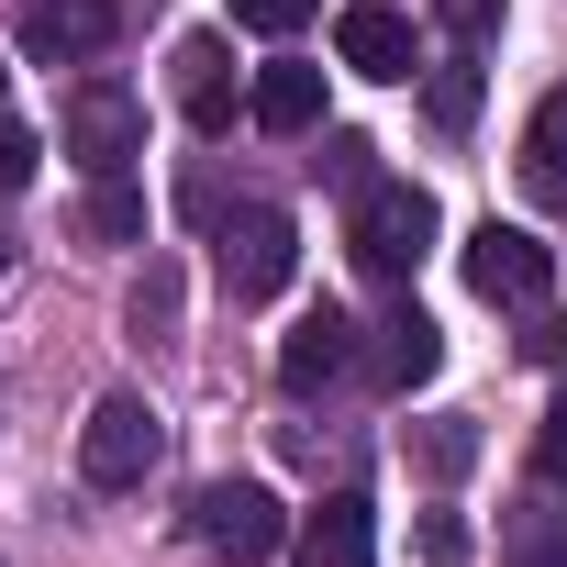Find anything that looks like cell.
Wrapping results in <instances>:
<instances>
[{"label":"cell","mask_w":567,"mask_h":567,"mask_svg":"<svg viewBox=\"0 0 567 567\" xmlns=\"http://www.w3.org/2000/svg\"><path fill=\"white\" fill-rule=\"evenodd\" d=\"M290 556H301V567H379V512H368V489H323V501L301 512Z\"/></svg>","instance_id":"8"},{"label":"cell","mask_w":567,"mask_h":567,"mask_svg":"<svg viewBox=\"0 0 567 567\" xmlns=\"http://www.w3.org/2000/svg\"><path fill=\"white\" fill-rule=\"evenodd\" d=\"M34 156H45V145H34V134H23V123H0V200H12V189H23V178H34Z\"/></svg>","instance_id":"24"},{"label":"cell","mask_w":567,"mask_h":567,"mask_svg":"<svg viewBox=\"0 0 567 567\" xmlns=\"http://www.w3.org/2000/svg\"><path fill=\"white\" fill-rule=\"evenodd\" d=\"M423 112H434L445 134H467V123H478V68H467V56H445V68L423 79Z\"/></svg>","instance_id":"18"},{"label":"cell","mask_w":567,"mask_h":567,"mask_svg":"<svg viewBox=\"0 0 567 567\" xmlns=\"http://www.w3.org/2000/svg\"><path fill=\"white\" fill-rule=\"evenodd\" d=\"M290 267H301V223L278 212V200H245L223 223V290L234 301H278L290 290Z\"/></svg>","instance_id":"4"},{"label":"cell","mask_w":567,"mask_h":567,"mask_svg":"<svg viewBox=\"0 0 567 567\" xmlns=\"http://www.w3.org/2000/svg\"><path fill=\"white\" fill-rule=\"evenodd\" d=\"M112 34H123L112 0H23V45H34L45 68H90Z\"/></svg>","instance_id":"9"},{"label":"cell","mask_w":567,"mask_h":567,"mask_svg":"<svg viewBox=\"0 0 567 567\" xmlns=\"http://www.w3.org/2000/svg\"><path fill=\"white\" fill-rule=\"evenodd\" d=\"M178 112H189L200 134L234 123V45H223V34H178Z\"/></svg>","instance_id":"13"},{"label":"cell","mask_w":567,"mask_h":567,"mask_svg":"<svg viewBox=\"0 0 567 567\" xmlns=\"http://www.w3.org/2000/svg\"><path fill=\"white\" fill-rule=\"evenodd\" d=\"M523 156H534V178H545V189H567V90H545V101H534Z\"/></svg>","instance_id":"17"},{"label":"cell","mask_w":567,"mask_h":567,"mask_svg":"<svg viewBox=\"0 0 567 567\" xmlns=\"http://www.w3.org/2000/svg\"><path fill=\"white\" fill-rule=\"evenodd\" d=\"M245 112H256L267 134H323V68H312V56H267V68L245 79Z\"/></svg>","instance_id":"11"},{"label":"cell","mask_w":567,"mask_h":567,"mask_svg":"<svg viewBox=\"0 0 567 567\" xmlns=\"http://www.w3.org/2000/svg\"><path fill=\"white\" fill-rule=\"evenodd\" d=\"M90 245H145V189H134V167L123 178H90Z\"/></svg>","instance_id":"14"},{"label":"cell","mask_w":567,"mask_h":567,"mask_svg":"<svg viewBox=\"0 0 567 567\" xmlns=\"http://www.w3.org/2000/svg\"><path fill=\"white\" fill-rule=\"evenodd\" d=\"M0 90H12V68H0Z\"/></svg>","instance_id":"27"},{"label":"cell","mask_w":567,"mask_h":567,"mask_svg":"<svg viewBox=\"0 0 567 567\" xmlns=\"http://www.w3.org/2000/svg\"><path fill=\"white\" fill-rule=\"evenodd\" d=\"M368 156H379L368 134H323V178H334V189H368V178H379Z\"/></svg>","instance_id":"21"},{"label":"cell","mask_w":567,"mask_h":567,"mask_svg":"<svg viewBox=\"0 0 567 567\" xmlns=\"http://www.w3.org/2000/svg\"><path fill=\"white\" fill-rule=\"evenodd\" d=\"M357 368H368V346H357L346 312H301L290 334H278V390H290V401H312V390H334Z\"/></svg>","instance_id":"7"},{"label":"cell","mask_w":567,"mask_h":567,"mask_svg":"<svg viewBox=\"0 0 567 567\" xmlns=\"http://www.w3.org/2000/svg\"><path fill=\"white\" fill-rule=\"evenodd\" d=\"M467 290H478V301L534 312V301L556 290V245H534L523 223H478V234H467Z\"/></svg>","instance_id":"6"},{"label":"cell","mask_w":567,"mask_h":567,"mask_svg":"<svg viewBox=\"0 0 567 567\" xmlns=\"http://www.w3.org/2000/svg\"><path fill=\"white\" fill-rule=\"evenodd\" d=\"M156 456H167V423H156L134 390L90 401V423H79V478H90V489H145Z\"/></svg>","instance_id":"3"},{"label":"cell","mask_w":567,"mask_h":567,"mask_svg":"<svg viewBox=\"0 0 567 567\" xmlns=\"http://www.w3.org/2000/svg\"><path fill=\"white\" fill-rule=\"evenodd\" d=\"M0 267H12V234H0Z\"/></svg>","instance_id":"26"},{"label":"cell","mask_w":567,"mask_h":567,"mask_svg":"<svg viewBox=\"0 0 567 567\" xmlns=\"http://www.w3.org/2000/svg\"><path fill=\"white\" fill-rule=\"evenodd\" d=\"M412 545H423V567H467V556H478V534H467L456 512H423V523H412Z\"/></svg>","instance_id":"19"},{"label":"cell","mask_w":567,"mask_h":567,"mask_svg":"<svg viewBox=\"0 0 567 567\" xmlns=\"http://www.w3.org/2000/svg\"><path fill=\"white\" fill-rule=\"evenodd\" d=\"M534 467H545V489H567V379H556V401H545V434H534Z\"/></svg>","instance_id":"22"},{"label":"cell","mask_w":567,"mask_h":567,"mask_svg":"<svg viewBox=\"0 0 567 567\" xmlns=\"http://www.w3.org/2000/svg\"><path fill=\"white\" fill-rule=\"evenodd\" d=\"M167 323H178V278L145 267V290H134V334H167Z\"/></svg>","instance_id":"23"},{"label":"cell","mask_w":567,"mask_h":567,"mask_svg":"<svg viewBox=\"0 0 567 567\" xmlns=\"http://www.w3.org/2000/svg\"><path fill=\"white\" fill-rule=\"evenodd\" d=\"M434 12H445V34H456V45H478V34L501 23V0H434Z\"/></svg>","instance_id":"25"},{"label":"cell","mask_w":567,"mask_h":567,"mask_svg":"<svg viewBox=\"0 0 567 567\" xmlns=\"http://www.w3.org/2000/svg\"><path fill=\"white\" fill-rule=\"evenodd\" d=\"M501 567H567V512L523 501V512L501 523Z\"/></svg>","instance_id":"15"},{"label":"cell","mask_w":567,"mask_h":567,"mask_svg":"<svg viewBox=\"0 0 567 567\" xmlns=\"http://www.w3.org/2000/svg\"><path fill=\"white\" fill-rule=\"evenodd\" d=\"M334 56L357 79H412L423 68V45H412V23L390 12V0H346V12H334Z\"/></svg>","instance_id":"10"},{"label":"cell","mask_w":567,"mask_h":567,"mask_svg":"<svg viewBox=\"0 0 567 567\" xmlns=\"http://www.w3.org/2000/svg\"><path fill=\"white\" fill-rule=\"evenodd\" d=\"M434 189L423 178H368L357 189V223H346V245H357V267L368 278H390V290H412V267L434 256Z\"/></svg>","instance_id":"1"},{"label":"cell","mask_w":567,"mask_h":567,"mask_svg":"<svg viewBox=\"0 0 567 567\" xmlns=\"http://www.w3.org/2000/svg\"><path fill=\"white\" fill-rule=\"evenodd\" d=\"M434 368H445V323L401 301V312L379 323V346H368V379H379V390H423Z\"/></svg>","instance_id":"12"},{"label":"cell","mask_w":567,"mask_h":567,"mask_svg":"<svg viewBox=\"0 0 567 567\" xmlns=\"http://www.w3.org/2000/svg\"><path fill=\"white\" fill-rule=\"evenodd\" d=\"M56 134H68V156H79L90 178H123V167L145 156V101H134V90H112V79H90V90H68Z\"/></svg>","instance_id":"5"},{"label":"cell","mask_w":567,"mask_h":567,"mask_svg":"<svg viewBox=\"0 0 567 567\" xmlns=\"http://www.w3.org/2000/svg\"><path fill=\"white\" fill-rule=\"evenodd\" d=\"M312 12H323V0H234V23H245V34H267V45H278V34H301Z\"/></svg>","instance_id":"20"},{"label":"cell","mask_w":567,"mask_h":567,"mask_svg":"<svg viewBox=\"0 0 567 567\" xmlns=\"http://www.w3.org/2000/svg\"><path fill=\"white\" fill-rule=\"evenodd\" d=\"M189 534H200V556H223V567H267L301 523L278 512V489H256V478H212V489L189 501Z\"/></svg>","instance_id":"2"},{"label":"cell","mask_w":567,"mask_h":567,"mask_svg":"<svg viewBox=\"0 0 567 567\" xmlns=\"http://www.w3.org/2000/svg\"><path fill=\"white\" fill-rule=\"evenodd\" d=\"M412 456H423V478H467V467H478V423H467V412H434V423L412 434Z\"/></svg>","instance_id":"16"}]
</instances>
